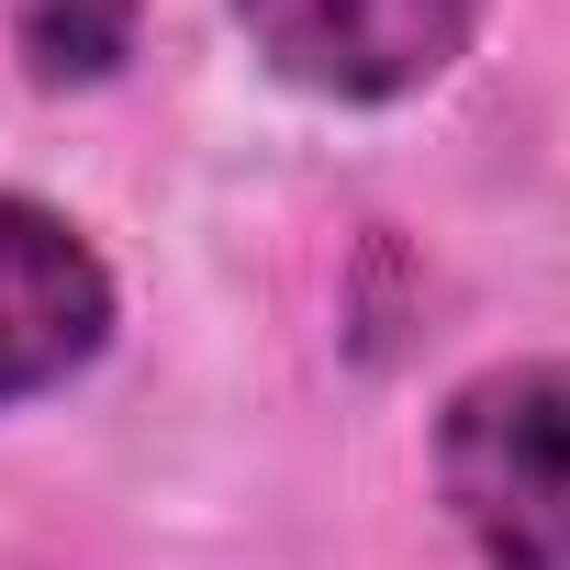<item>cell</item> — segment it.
Segmentation results:
<instances>
[{"label":"cell","instance_id":"cell-1","mask_svg":"<svg viewBox=\"0 0 570 570\" xmlns=\"http://www.w3.org/2000/svg\"><path fill=\"white\" fill-rule=\"evenodd\" d=\"M425 481L470 570H570V358H481L425 414Z\"/></svg>","mask_w":570,"mask_h":570},{"label":"cell","instance_id":"cell-2","mask_svg":"<svg viewBox=\"0 0 570 570\" xmlns=\"http://www.w3.org/2000/svg\"><path fill=\"white\" fill-rule=\"evenodd\" d=\"M224 23L292 101L403 112L481 46V0H224Z\"/></svg>","mask_w":570,"mask_h":570},{"label":"cell","instance_id":"cell-3","mask_svg":"<svg viewBox=\"0 0 570 570\" xmlns=\"http://www.w3.org/2000/svg\"><path fill=\"white\" fill-rule=\"evenodd\" d=\"M112 325H124V279L90 246V224L0 179V414L90 381Z\"/></svg>","mask_w":570,"mask_h":570},{"label":"cell","instance_id":"cell-4","mask_svg":"<svg viewBox=\"0 0 570 570\" xmlns=\"http://www.w3.org/2000/svg\"><path fill=\"white\" fill-rule=\"evenodd\" d=\"M12 46L35 90H90L135 57V0H12Z\"/></svg>","mask_w":570,"mask_h":570}]
</instances>
